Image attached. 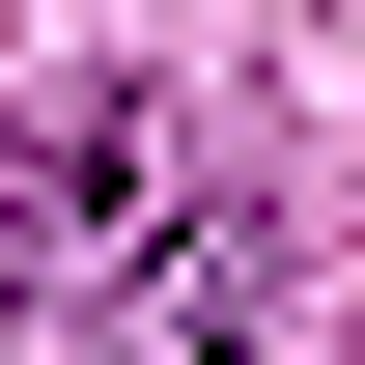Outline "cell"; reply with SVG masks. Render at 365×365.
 <instances>
[{"label":"cell","instance_id":"1","mask_svg":"<svg viewBox=\"0 0 365 365\" xmlns=\"http://www.w3.org/2000/svg\"><path fill=\"white\" fill-rule=\"evenodd\" d=\"M85 253H140V140H113V113H56V140H29V197H0V281H85Z\"/></svg>","mask_w":365,"mask_h":365},{"label":"cell","instance_id":"2","mask_svg":"<svg viewBox=\"0 0 365 365\" xmlns=\"http://www.w3.org/2000/svg\"><path fill=\"white\" fill-rule=\"evenodd\" d=\"M113 365H253V253L169 225V253H140V309H113Z\"/></svg>","mask_w":365,"mask_h":365}]
</instances>
